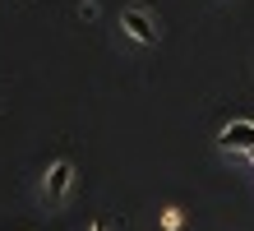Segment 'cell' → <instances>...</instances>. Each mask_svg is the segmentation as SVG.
<instances>
[{"label":"cell","mask_w":254,"mask_h":231,"mask_svg":"<svg viewBox=\"0 0 254 231\" xmlns=\"http://www.w3.org/2000/svg\"><path fill=\"white\" fill-rule=\"evenodd\" d=\"M121 28H125L134 42H143V46H153V42H157V33H162L157 19H153L148 9H121Z\"/></svg>","instance_id":"obj_1"},{"label":"cell","mask_w":254,"mask_h":231,"mask_svg":"<svg viewBox=\"0 0 254 231\" xmlns=\"http://www.w3.org/2000/svg\"><path fill=\"white\" fill-rule=\"evenodd\" d=\"M222 148L231 153H254V120H231L222 130Z\"/></svg>","instance_id":"obj_2"},{"label":"cell","mask_w":254,"mask_h":231,"mask_svg":"<svg viewBox=\"0 0 254 231\" xmlns=\"http://www.w3.org/2000/svg\"><path fill=\"white\" fill-rule=\"evenodd\" d=\"M69 185H74V166L69 162H56L51 171H47V199H51V204H61V199L69 194Z\"/></svg>","instance_id":"obj_3"},{"label":"cell","mask_w":254,"mask_h":231,"mask_svg":"<svg viewBox=\"0 0 254 231\" xmlns=\"http://www.w3.org/2000/svg\"><path fill=\"white\" fill-rule=\"evenodd\" d=\"M93 231H111V227H107V222H97V227H93Z\"/></svg>","instance_id":"obj_4"},{"label":"cell","mask_w":254,"mask_h":231,"mask_svg":"<svg viewBox=\"0 0 254 231\" xmlns=\"http://www.w3.org/2000/svg\"><path fill=\"white\" fill-rule=\"evenodd\" d=\"M250 162H254V153H250Z\"/></svg>","instance_id":"obj_5"}]
</instances>
